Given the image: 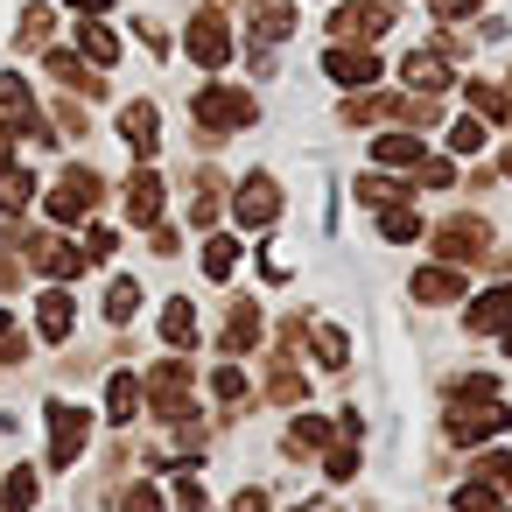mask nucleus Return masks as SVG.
Wrapping results in <instances>:
<instances>
[{
    "mask_svg": "<svg viewBox=\"0 0 512 512\" xmlns=\"http://www.w3.org/2000/svg\"><path fill=\"white\" fill-rule=\"evenodd\" d=\"M253 330H260V316H253V302H232V337H225V344H232V351H246V344H260Z\"/></svg>",
    "mask_w": 512,
    "mask_h": 512,
    "instance_id": "20",
    "label": "nucleus"
},
{
    "mask_svg": "<svg viewBox=\"0 0 512 512\" xmlns=\"http://www.w3.org/2000/svg\"><path fill=\"white\" fill-rule=\"evenodd\" d=\"M407 85H421V92H442V85H449V71L435 64V50H414V57H407Z\"/></svg>",
    "mask_w": 512,
    "mask_h": 512,
    "instance_id": "14",
    "label": "nucleus"
},
{
    "mask_svg": "<svg viewBox=\"0 0 512 512\" xmlns=\"http://www.w3.org/2000/svg\"><path fill=\"white\" fill-rule=\"evenodd\" d=\"M232 512H267V498H260V491H239V498H232Z\"/></svg>",
    "mask_w": 512,
    "mask_h": 512,
    "instance_id": "33",
    "label": "nucleus"
},
{
    "mask_svg": "<svg viewBox=\"0 0 512 512\" xmlns=\"http://www.w3.org/2000/svg\"><path fill=\"white\" fill-rule=\"evenodd\" d=\"M127 512H162V498H155V491H148V484H141V491H134V498H127Z\"/></svg>",
    "mask_w": 512,
    "mask_h": 512,
    "instance_id": "32",
    "label": "nucleus"
},
{
    "mask_svg": "<svg viewBox=\"0 0 512 512\" xmlns=\"http://www.w3.org/2000/svg\"><path fill=\"white\" fill-rule=\"evenodd\" d=\"M162 344H176V351H183V344H197V309H190L183 295H176V302H162Z\"/></svg>",
    "mask_w": 512,
    "mask_h": 512,
    "instance_id": "11",
    "label": "nucleus"
},
{
    "mask_svg": "<svg viewBox=\"0 0 512 512\" xmlns=\"http://www.w3.org/2000/svg\"><path fill=\"white\" fill-rule=\"evenodd\" d=\"M505 421H512V414H505V407L484 393V400H463V407L449 414V435H456V442H477V435H498Z\"/></svg>",
    "mask_w": 512,
    "mask_h": 512,
    "instance_id": "4",
    "label": "nucleus"
},
{
    "mask_svg": "<svg viewBox=\"0 0 512 512\" xmlns=\"http://www.w3.org/2000/svg\"><path fill=\"white\" fill-rule=\"evenodd\" d=\"M351 470H358V456H351V449H330V477H337V484H344V477H351Z\"/></svg>",
    "mask_w": 512,
    "mask_h": 512,
    "instance_id": "30",
    "label": "nucleus"
},
{
    "mask_svg": "<svg viewBox=\"0 0 512 512\" xmlns=\"http://www.w3.org/2000/svg\"><path fill=\"white\" fill-rule=\"evenodd\" d=\"M155 204H162V176L148 169V176H134V183H127V211L148 225V218H155Z\"/></svg>",
    "mask_w": 512,
    "mask_h": 512,
    "instance_id": "12",
    "label": "nucleus"
},
{
    "mask_svg": "<svg viewBox=\"0 0 512 512\" xmlns=\"http://www.w3.org/2000/svg\"><path fill=\"white\" fill-rule=\"evenodd\" d=\"M71 8H78V15H99V8H113V0H71Z\"/></svg>",
    "mask_w": 512,
    "mask_h": 512,
    "instance_id": "35",
    "label": "nucleus"
},
{
    "mask_svg": "<svg viewBox=\"0 0 512 512\" xmlns=\"http://www.w3.org/2000/svg\"><path fill=\"white\" fill-rule=\"evenodd\" d=\"M183 50H190V64L225 71V64H232V29H225V8L197 15V22H190V36H183Z\"/></svg>",
    "mask_w": 512,
    "mask_h": 512,
    "instance_id": "3",
    "label": "nucleus"
},
{
    "mask_svg": "<svg viewBox=\"0 0 512 512\" xmlns=\"http://www.w3.org/2000/svg\"><path fill=\"white\" fill-rule=\"evenodd\" d=\"M505 176H512V155H505Z\"/></svg>",
    "mask_w": 512,
    "mask_h": 512,
    "instance_id": "38",
    "label": "nucleus"
},
{
    "mask_svg": "<svg viewBox=\"0 0 512 512\" xmlns=\"http://www.w3.org/2000/svg\"><path fill=\"white\" fill-rule=\"evenodd\" d=\"M456 295H463L456 267H421L414 274V302H456Z\"/></svg>",
    "mask_w": 512,
    "mask_h": 512,
    "instance_id": "10",
    "label": "nucleus"
},
{
    "mask_svg": "<svg viewBox=\"0 0 512 512\" xmlns=\"http://www.w3.org/2000/svg\"><path fill=\"white\" fill-rule=\"evenodd\" d=\"M106 414H113V421L134 414V379H113V386H106Z\"/></svg>",
    "mask_w": 512,
    "mask_h": 512,
    "instance_id": "24",
    "label": "nucleus"
},
{
    "mask_svg": "<svg viewBox=\"0 0 512 512\" xmlns=\"http://www.w3.org/2000/svg\"><path fill=\"white\" fill-rule=\"evenodd\" d=\"M71 323H78V302H71L64 288H50V295L36 302V330H43V344H64V337H71Z\"/></svg>",
    "mask_w": 512,
    "mask_h": 512,
    "instance_id": "8",
    "label": "nucleus"
},
{
    "mask_svg": "<svg viewBox=\"0 0 512 512\" xmlns=\"http://www.w3.org/2000/svg\"><path fill=\"white\" fill-rule=\"evenodd\" d=\"M435 15H477V0H435Z\"/></svg>",
    "mask_w": 512,
    "mask_h": 512,
    "instance_id": "34",
    "label": "nucleus"
},
{
    "mask_svg": "<svg viewBox=\"0 0 512 512\" xmlns=\"http://www.w3.org/2000/svg\"><path fill=\"white\" fill-rule=\"evenodd\" d=\"M0 358H22V344H15V323H8V309H0Z\"/></svg>",
    "mask_w": 512,
    "mask_h": 512,
    "instance_id": "31",
    "label": "nucleus"
},
{
    "mask_svg": "<svg viewBox=\"0 0 512 512\" xmlns=\"http://www.w3.org/2000/svg\"><path fill=\"white\" fill-rule=\"evenodd\" d=\"M134 309H141V288H134V281H127V274H120V281H113V288H106V323H127V316H134Z\"/></svg>",
    "mask_w": 512,
    "mask_h": 512,
    "instance_id": "16",
    "label": "nucleus"
},
{
    "mask_svg": "<svg viewBox=\"0 0 512 512\" xmlns=\"http://www.w3.org/2000/svg\"><path fill=\"white\" fill-rule=\"evenodd\" d=\"M414 232H421V218H414V211H386V218H379V239H386V246H407Z\"/></svg>",
    "mask_w": 512,
    "mask_h": 512,
    "instance_id": "19",
    "label": "nucleus"
},
{
    "mask_svg": "<svg viewBox=\"0 0 512 512\" xmlns=\"http://www.w3.org/2000/svg\"><path fill=\"white\" fill-rule=\"evenodd\" d=\"M372 162H379V169H393V162L407 169V162H421V141H407V134H386V141H372Z\"/></svg>",
    "mask_w": 512,
    "mask_h": 512,
    "instance_id": "15",
    "label": "nucleus"
},
{
    "mask_svg": "<svg viewBox=\"0 0 512 512\" xmlns=\"http://www.w3.org/2000/svg\"><path fill=\"white\" fill-rule=\"evenodd\" d=\"M29 498H36V477H29V470H15V477H8V505H15V512H22V505H29Z\"/></svg>",
    "mask_w": 512,
    "mask_h": 512,
    "instance_id": "28",
    "label": "nucleus"
},
{
    "mask_svg": "<svg viewBox=\"0 0 512 512\" xmlns=\"http://www.w3.org/2000/svg\"><path fill=\"white\" fill-rule=\"evenodd\" d=\"M211 393H218V400H239V393H246V379H239L232 365H218V372H211Z\"/></svg>",
    "mask_w": 512,
    "mask_h": 512,
    "instance_id": "26",
    "label": "nucleus"
},
{
    "mask_svg": "<svg viewBox=\"0 0 512 512\" xmlns=\"http://www.w3.org/2000/svg\"><path fill=\"white\" fill-rule=\"evenodd\" d=\"M0 106H15V120H22V113H36V99H29V85H22L15 71L0 78Z\"/></svg>",
    "mask_w": 512,
    "mask_h": 512,
    "instance_id": "23",
    "label": "nucleus"
},
{
    "mask_svg": "<svg viewBox=\"0 0 512 512\" xmlns=\"http://www.w3.org/2000/svg\"><path fill=\"white\" fill-rule=\"evenodd\" d=\"M491 505H498V498H491L484 484H463V491H456V512H491Z\"/></svg>",
    "mask_w": 512,
    "mask_h": 512,
    "instance_id": "27",
    "label": "nucleus"
},
{
    "mask_svg": "<svg viewBox=\"0 0 512 512\" xmlns=\"http://www.w3.org/2000/svg\"><path fill=\"white\" fill-rule=\"evenodd\" d=\"M0 288H15V267H8V260H0Z\"/></svg>",
    "mask_w": 512,
    "mask_h": 512,
    "instance_id": "36",
    "label": "nucleus"
},
{
    "mask_svg": "<svg viewBox=\"0 0 512 512\" xmlns=\"http://www.w3.org/2000/svg\"><path fill=\"white\" fill-rule=\"evenodd\" d=\"M197 120H204V127L239 134V127H253V120H260V106H253V92H239V85H204V92H197Z\"/></svg>",
    "mask_w": 512,
    "mask_h": 512,
    "instance_id": "1",
    "label": "nucleus"
},
{
    "mask_svg": "<svg viewBox=\"0 0 512 512\" xmlns=\"http://www.w3.org/2000/svg\"><path fill=\"white\" fill-rule=\"evenodd\" d=\"M274 400H302V379L295 372H274Z\"/></svg>",
    "mask_w": 512,
    "mask_h": 512,
    "instance_id": "29",
    "label": "nucleus"
},
{
    "mask_svg": "<svg viewBox=\"0 0 512 512\" xmlns=\"http://www.w3.org/2000/svg\"><path fill=\"white\" fill-rule=\"evenodd\" d=\"M78 43H85V57H92V64H120V36H113V29L85 22V29H78Z\"/></svg>",
    "mask_w": 512,
    "mask_h": 512,
    "instance_id": "13",
    "label": "nucleus"
},
{
    "mask_svg": "<svg viewBox=\"0 0 512 512\" xmlns=\"http://www.w3.org/2000/svg\"><path fill=\"white\" fill-rule=\"evenodd\" d=\"M316 358H323V365H344V358H351V337H344L337 323H323V330H316Z\"/></svg>",
    "mask_w": 512,
    "mask_h": 512,
    "instance_id": "21",
    "label": "nucleus"
},
{
    "mask_svg": "<svg viewBox=\"0 0 512 512\" xmlns=\"http://www.w3.org/2000/svg\"><path fill=\"white\" fill-rule=\"evenodd\" d=\"M29 190H36V176L8 162V176H0V204H29Z\"/></svg>",
    "mask_w": 512,
    "mask_h": 512,
    "instance_id": "22",
    "label": "nucleus"
},
{
    "mask_svg": "<svg viewBox=\"0 0 512 512\" xmlns=\"http://www.w3.org/2000/svg\"><path fill=\"white\" fill-rule=\"evenodd\" d=\"M78 449H85V407L50 400V463H71Z\"/></svg>",
    "mask_w": 512,
    "mask_h": 512,
    "instance_id": "5",
    "label": "nucleus"
},
{
    "mask_svg": "<svg viewBox=\"0 0 512 512\" xmlns=\"http://www.w3.org/2000/svg\"><path fill=\"white\" fill-rule=\"evenodd\" d=\"M120 134H127V148H134V155H148V148H155V134H162L155 106H148V99H134V106L120 113Z\"/></svg>",
    "mask_w": 512,
    "mask_h": 512,
    "instance_id": "9",
    "label": "nucleus"
},
{
    "mask_svg": "<svg viewBox=\"0 0 512 512\" xmlns=\"http://www.w3.org/2000/svg\"><path fill=\"white\" fill-rule=\"evenodd\" d=\"M232 204H239V225H253V232H267L274 218H281V204H288V190L267 176V169H253L239 190H232Z\"/></svg>",
    "mask_w": 512,
    "mask_h": 512,
    "instance_id": "2",
    "label": "nucleus"
},
{
    "mask_svg": "<svg viewBox=\"0 0 512 512\" xmlns=\"http://www.w3.org/2000/svg\"><path fill=\"white\" fill-rule=\"evenodd\" d=\"M386 22H393V0H358V8H337L330 15L337 36H379Z\"/></svg>",
    "mask_w": 512,
    "mask_h": 512,
    "instance_id": "7",
    "label": "nucleus"
},
{
    "mask_svg": "<svg viewBox=\"0 0 512 512\" xmlns=\"http://www.w3.org/2000/svg\"><path fill=\"white\" fill-rule=\"evenodd\" d=\"M323 71H330V85H372L379 78V57L365 50V43H330V57H323Z\"/></svg>",
    "mask_w": 512,
    "mask_h": 512,
    "instance_id": "6",
    "label": "nucleus"
},
{
    "mask_svg": "<svg viewBox=\"0 0 512 512\" xmlns=\"http://www.w3.org/2000/svg\"><path fill=\"white\" fill-rule=\"evenodd\" d=\"M232 267H239V246H232V239H211V246H204V274H211V281H232Z\"/></svg>",
    "mask_w": 512,
    "mask_h": 512,
    "instance_id": "17",
    "label": "nucleus"
},
{
    "mask_svg": "<svg viewBox=\"0 0 512 512\" xmlns=\"http://www.w3.org/2000/svg\"><path fill=\"white\" fill-rule=\"evenodd\" d=\"M505 351H512V330H505Z\"/></svg>",
    "mask_w": 512,
    "mask_h": 512,
    "instance_id": "37",
    "label": "nucleus"
},
{
    "mask_svg": "<svg viewBox=\"0 0 512 512\" xmlns=\"http://www.w3.org/2000/svg\"><path fill=\"white\" fill-rule=\"evenodd\" d=\"M43 274H78V253L71 246H43Z\"/></svg>",
    "mask_w": 512,
    "mask_h": 512,
    "instance_id": "25",
    "label": "nucleus"
},
{
    "mask_svg": "<svg viewBox=\"0 0 512 512\" xmlns=\"http://www.w3.org/2000/svg\"><path fill=\"white\" fill-rule=\"evenodd\" d=\"M498 323H512V295H484L470 309V330H498Z\"/></svg>",
    "mask_w": 512,
    "mask_h": 512,
    "instance_id": "18",
    "label": "nucleus"
}]
</instances>
